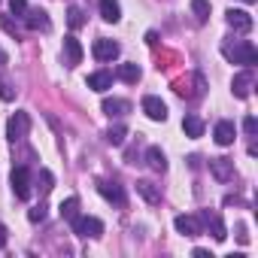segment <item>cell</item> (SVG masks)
Instances as JSON below:
<instances>
[{"instance_id": "6da1fadb", "label": "cell", "mask_w": 258, "mask_h": 258, "mask_svg": "<svg viewBox=\"0 0 258 258\" xmlns=\"http://www.w3.org/2000/svg\"><path fill=\"white\" fill-rule=\"evenodd\" d=\"M222 55L231 61V64H243V67H252L258 61V49L249 43V40H237V43H225L222 46Z\"/></svg>"}, {"instance_id": "7a4b0ae2", "label": "cell", "mask_w": 258, "mask_h": 258, "mask_svg": "<svg viewBox=\"0 0 258 258\" xmlns=\"http://www.w3.org/2000/svg\"><path fill=\"white\" fill-rule=\"evenodd\" d=\"M70 225H73V234H76V237H91V240H94V237L103 234V222H100L97 216H76Z\"/></svg>"}, {"instance_id": "3957f363", "label": "cell", "mask_w": 258, "mask_h": 258, "mask_svg": "<svg viewBox=\"0 0 258 258\" xmlns=\"http://www.w3.org/2000/svg\"><path fill=\"white\" fill-rule=\"evenodd\" d=\"M28 131H31V115H28V112H16V115L7 121V137H10L13 143L25 140Z\"/></svg>"}, {"instance_id": "277c9868", "label": "cell", "mask_w": 258, "mask_h": 258, "mask_svg": "<svg viewBox=\"0 0 258 258\" xmlns=\"http://www.w3.org/2000/svg\"><path fill=\"white\" fill-rule=\"evenodd\" d=\"M10 182H13L16 198H22V201L31 198V170H28V167H16L13 176H10Z\"/></svg>"}, {"instance_id": "5b68a950", "label": "cell", "mask_w": 258, "mask_h": 258, "mask_svg": "<svg viewBox=\"0 0 258 258\" xmlns=\"http://www.w3.org/2000/svg\"><path fill=\"white\" fill-rule=\"evenodd\" d=\"M143 112H146L152 121H167V103H164L161 97H155V94L143 97Z\"/></svg>"}, {"instance_id": "8992f818", "label": "cell", "mask_w": 258, "mask_h": 258, "mask_svg": "<svg viewBox=\"0 0 258 258\" xmlns=\"http://www.w3.org/2000/svg\"><path fill=\"white\" fill-rule=\"evenodd\" d=\"M94 58L97 61H112V58H118L121 55V46L115 43V40H94Z\"/></svg>"}, {"instance_id": "52a82bcc", "label": "cell", "mask_w": 258, "mask_h": 258, "mask_svg": "<svg viewBox=\"0 0 258 258\" xmlns=\"http://www.w3.org/2000/svg\"><path fill=\"white\" fill-rule=\"evenodd\" d=\"M25 28H28V31H49V28H52L49 13H46V10H28V13H25Z\"/></svg>"}, {"instance_id": "ba28073f", "label": "cell", "mask_w": 258, "mask_h": 258, "mask_svg": "<svg viewBox=\"0 0 258 258\" xmlns=\"http://www.w3.org/2000/svg\"><path fill=\"white\" fill-rule=\"evenodd\" d=\"M252 82H255V76H252V67H246L243 73H237L234 76V82H231V88H234V97H249V91H252Z\"/></svg>"}, {"instance_id": "9c48e42d", "label": "cell", "mask_w": 258, "mask_h": 258, "mask_svg": "<svg viewBox=\"0 0 258 258\" xmlns=\"http://www.w3.org/2000/svg\"><path fill=\"white\" fill-rule=\"evenodd\" d=\"M225 19H228V25H231L234 31H240V34L252 31V16H249L246 10H228V13H225Z\"/></svg>"}, {"instance_id": "30bf717a", "label": "cell", "mask_w": 258, "mask_h": 258, "mask_svg": "<svg viewBox=\"0 0 258 258\" xmlns=\"http://www.w3.org/2000/svg\"><path fill=\"white\" fill-rule=\"evenodd\" d=\"M210 173L219 182H228V179H234V161H228V158H210Z\"/></svg>"}, {"instance_id": "8fae6325", "label": "cell", "mask_w": 258, "mask_h": 258, "mask_svg": "<svg viewBox=\"0 0 258 258\" xmlns=\"http://www.w3.org/2000/svg\"><path fill=\"white\" fill-rule=\"evenodd\" d=\"M97 191H100L109 204L124 207V191H121V185H118V182H106V179H100V182H97Z\"/></svg>"}, {"instance_id": "7c38bea8", "label": "cell", "mask_w": 258, "mask_h": 258, "mask_svg": "<svg viewBox=\"0 0 258 258\" xmlns=\"http://www.w3.org/2000/svg\"><path fill=\"white\" fill-rule=\"evenodd\" d=\"M100 109L112 118H121V115H127V112H131V103H127V100H121V97H103V103H100Z\"/></svg>"}, {"instance_id": "4fadbf2b", "label": "cell", "mask_w": 258, "mask_h": 258, "mask_svg": "<svg viewBox=\"0 0 258 258\" xmlns=\"http://www.w3.org/2000/svg\"><path fill=\"white\" fill-rule=\"evenodd\" d=\"M173 228L179 234H185V237H198L201 234V219L198 216H176L173 219Z\"/></svg>"}, {"instance_id": "5bb4252c", "label": "cell", "mask_w": 258, "mask_h": 258, "mask_svg": "<svg viewBox=\"0 0 258 258\" xmlns=\"http://www.w3.org/2000/svg\"><path fill=\"white\" fill-rule=\"evenodd\" d=\"M213 137H216V143H219V146H231V143H234V137H237L234 121H219V124H216V131H213Z\"/></svg>"}, {"instance_id": "9a60e30c", "label": "cell", "mask_w": 258, "mask_h": 258, "mask_svg": "<svg viewBox=\"0 0 258 258\" xmlns=\"http://www.w3.org/2000/svg\"><path fill=\"white\" fill-rule=\"evenodd\" d=\"M137 195H140L146 204H158V201H161V188H158L152 179H137Z\"/></svg>"}, {"instance_id": "2e32d148", "label": "cell", "mask_w": 258, "mask_h": 258, "mask_svg": "<svg viewBox=\"0 0 258 258\" xmlns=\"http://www.w3.org/2000/svg\"><path fill=\"white\" fill-rule=\"evenodd\" d=\"M64 49H67V64H70V67H76V64L82 61V46H79V40H76L73 34H67V37H64Z\"/></svg>"}, {"instance_id": "e0dca14e", "label": "cell", "mask_w": 258, "mask_h": 258, "mask_svg": "<svg viewBox=\"0 0 258 258\" xmlns=\"http://www.w3.org/2000/svg\"><path fill=\"white\" fill-rule=\"evenodd\" d=\"M146 164H149L155 173H164V170H167V158H164V152H161L158 146H149V149H146Z\"/></svg>"}, {"instance_id": "ac0fdd59", "label": "cell", "mask_w": 258, "mask_h": 258, "mask_svg": "<svg viewBox=\"0 0 258 258\" xmlns=\"http://www.w3.org/2000/svg\"><path fill=\"white\" fill-rule=\"evenodd\" d=\"M201 219H204L207 225H213V237H216V240H225V237H228V231H225V222H222V216H219V213H210V210H204V213H201Z\"/></svg>"}, {"instance_id": "d6986e66", "label": "cell", "mask_w": 258, "mask_h": 258, "mask_svg": "<svg viewBox=\"0 0 258 258\" xmlns=\"http://www.w3.org/2000/svg\"><path fill=\"white\" fill-rule=\"evenodd\" d=\"M182 131H185L191 140H198V137H204V121H201L198 115H185V118H182Z\"/></svg>"}, {"instance_id": "ffe728a7", "label": "cell", "mask_w": 258, "mask_h": 258, "mask_svg": "<svg viewBox=\"0 0 258 258\" xmlns=\"http://www.w3.org/2000/svg\"><path fill=\"white\" fill-rule=\"evenodd\" d=\"M88 88H94V91H106V88H112V73H106V70L91 73V76H88Z\"/></svg>"}, {"instance_id": "44dd1931", "label": "cell", "mask_w": 258, "mask_h": 258, "mask_svg": "<svg viewBox=\"0 0 258 258\" xmlns=\"http://www.w3.org/2000/svg\"><path fill=\"white\" fill-rule=\"evenodd\" d=\"M100 19L103 22H112V25L121 19V10H118L115 0H100Z\"/></svg>"}, {"instance_id": "7402d4cb", "label": "cell", "mask_w": 258, "mask_h": 258, "mask_svg": "<svg viewBox=\"0 0 258 258\" xmlns=\"http://www.w3.org/2000/svg\"><path fill=\"white\" fill-rule=\"evenodd\" d=\"M140 76H143V70H140L137 64H121V67H118V79H121V82H127V85L140 82Z\"/></svg>"}, {"instance_id": "603a6c76", "label": "cell", "mask_w": 258, "mask_h": 258, "mask_svg": "<svg viewBox=\"0 0 258 258\" xmlns=\"http://www.w3.org/2000/svg\"><path fill=\"white\" fill-rule=\"evenodd\" d=\"M103 137H106V143H109V146H121V143H124V137H127V127H124V124H112Z\"/></svg>"}, {"instance_id": "cb8c5ba5", "label": "cell", "mask_w": 258, "mask_h": 258, "mask_svg": "<svg viewBox=\"0 0 258 258\" xmlns=\"http://www.w3.org/2000/svg\"><path fill=\"white\" fill-rule=\"evenodd\" d=\"M76 216H79V198H67V201L61 204V219L73 222Z\"/></svg>"}, {"instance_id": "d4e9b609", "label": "cell", "mask_w": 258, "mask_h": 258, "mask_svg": "<svg viewBox=\"0 0 258 258\" xmlns=\"http://www.w3.org/2000/svg\"><path fill=\"white\" fill-rule=\"evenodd\" d=\"M191 13H195V19L204 25V22L210 19V0H191Z\"/></svg>"}, {"instance_id": "484cf974", "label": "cell", "mask_w": 258, "mask_h": 258, "mask_svg": "<svg viewBox=\"0 0 258 258\" xmlns=\"http://www.w3.org/2000/svg\"><path fill=\"white\" fill-rule=\"evenodd\" d=\"M67 22H70V28L76 31V28H82V25H85V13H82L79 7H70V10H67Z\"/></svg>"}, {"instance_id": "4316f807", "label": "cell", "mask_w": 258, "mask_h": 258, "mask_svg": "<svg viewBox=\"0 0 258 258\" xmlns=\"http://www.w3.org/2000/svg\"><path fill=\"white\" fill-rule=\"evenodd\" d=\"M40 188H43V195H49L52 188H55V176H52V170H40Z\"/></svg>"}, {"instance_id": "83f0119b", "label": "cell", "mask_w": 258, "mask_h": 258, "mask_svg": "<svg viewBox=\"0 0 258 258\" xmlns=\"http://www.w3.org/2000/svg\"><path fill=\"white\" fill-rule=\"evenodd\" d=\"M0 100H7V103H10V100H16V88H13L7 79H0Z\"/></svg>"}, {"instance_id": "f1b7e54d", "label": "cell", "mask_w": 258, "mask_h": 258, "mask_svg": "<svg viewBox=\"0 0 258 258\" xmlns=\"http://www.w3.org/2000/svg\"><path fill=\"white\" fill-rule=\"evenodd\" d=\"M10 10H13V16H25L28 13V0H10Z\"/></svg>"}, {"instance_id": "f546056e", "label": "cell", "mask_w": 258, "mask_h": 258, "mask_svg": "<svg viewBox=\"0 0 258 258\" xmlns=\"http://www.w3.org/2000/svg\"><path fill=\"white\" fill-rule=\"evenodd\" d=\"M28 219H31V222H43V219H46V204H40V207H34V210L28 213Z\"/></svg>"}, {"instance_id": "4dcf8cb0", "label": "cell", "mask_w": 258, "mask_h": 258, "mask_svg": "<svg viewBox=\"0 0 258 258\" xmlns=\"http://www.w3.org/2000/svg\"><path fill=\"white\" fill-rule=\"evenodd\" d=\"M243 131H246V134H255V131H258V118H255V115H246V118H243Z\"/></svg>"}, {"instance_id": "1f68e13d", "label": "cell", "mask_w": 258, "mask_h": 258, "mask_svg": "<svg viewBox=\"0 0 258 258\" xmlns=\"http://www.w3.org/2000/svg\"><path fill=\"white\" fill-rule=\"evenodd\" d=\"M4 31H7V34H13V37H19V28H16L10 19H4Z\"/></svg>"}, {"instance_id": "d6a6232c", "label": "cell", "mask_w": 258, "mask_h": 258, "mask_svg": "<svg viewBox=\"0 0 258 258\" xmlns=\"http://www.w3.org/2000/svg\"><path fill=\"white\" fill-rule=\"evenodd\" d=\"M146 43H149V46H155V43H158V34H155V31H149V34H146Z\"/></svg>"}, {"instance_id": "836d02e7", "label": "cell", "mask_w": 258, "mask_h": 258, "mask_svg": "<svg viewBox=\"0 0 258 258\" xmlns=\"http://www.w3.org/2000/svg\"><path fill=\"white\" fill-rule=\"evenodd\" d=\"M191 255H195V258H213V255H210V252H207V249H195V252H191Z\"/></svg>"}, {"instance_id": "e575fe53", "label": "cell", "mask_w": 258, "mask_h": 258, "mask_svg": "<svg viewBox=\"0 0 258 258\" xmlns=\"http://www.w3.org/2000/svg\"><path fill=\"white\" fill-rule=\"evenodd\" d=\"M4 246H7V228L0 225V249H4Z\"/></svg>"}, {"instance_id": "d590c367", "label": "cell", "mask_w": 258, "mask_h": 258, "mask_svg": "<svg viewBox=\"0 0 258 258\" xmlns=\"http://www.w3.org/2000/svg\"><path fill=\"white\" fill-rule=\"evenodd\" d=\"M7 64H10V55H7L4 49H0V67H7Z\"/></svg>"}, {"instance_id": "8d00e7d4", "label": "cell", "mask_w": 258, "mask_h": 258, "mask_svg": "<svg viewBox=\"0 0 258 258\" xmlns=\"http://www.w3.org/2000/svg\"><path fill=\"white\" fill-rule=\"evenodd\" d=\"M243 4H255V0H243Z\"/></svg>"}]
</instances>
